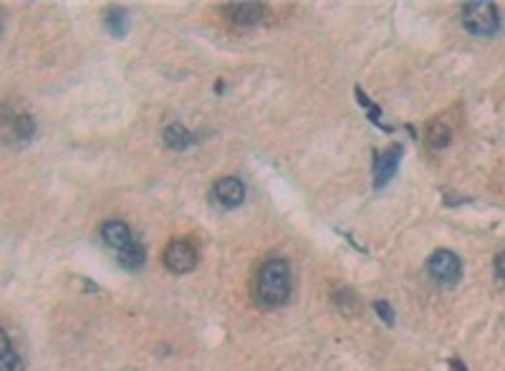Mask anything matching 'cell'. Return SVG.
Listing matches in <instances>:
<instances>
[{
	"mask_svg": "<svg viewBox=\"0 0 505 371\" xmlns=\"http://www.w3.org/2000/svg\"><path fill=\"white\" fill-rule=\"evenodd\" d=\"M258 301L265 308H280L291 296V270L288 263L280 258L263 263V268L258 273V285H256Z\"/></svg>",
	"mask_w": 505,
	"mask_h": 371,
	"instance_id": "1",
	"label": "cell"
},
{
	"mask_svg": "<svg viewBox=\"0 0 505 371\" xmlns=\"http://www.w3.org/2000/svg\"><path fill=\"white\" fill-rule=\"evenodd\" d=\"M462 26L473 36H490L500 26L498 8L493 6V3H483V0L465 3L462 6Z\"/></svg>",
	"mask_w": 505,
	"mask_h": 371,
	"instance_id": "2",
	"label": "cell"
},
{
	"mask_svg": "<svg viewBox=\"0 0 505 371\" xmlns=\"http://www.w3.org/2000/svg\"><path fill=\"white\" fill-rule=\"evenodd\" d=\"M427 273L437 280L439 285H452L462 273V263L452 250H435L430 263H427Z\"/></svg>",
	"mask_w": 505,
	"mask_h": 371,
	"instance_id": "3",
	"label": "cell"
},
{
	"mask_svg": "<svg viewBox=\"0 0 505 371\" xmlns=\"http://www.w3.org/2000/svg\"><path fill=\"white\" fill-rule=\"evenodd\" d=\"M164 265L172 273H190L198 265V250L187 240L169 242L167 250H164Z\"/></svg>",
	"mask_w": 505,
	"mask_h": 371,
	"instance_id": "4",
	"label": "cell"
},
{
	"mask_svg": "<svg viewBox=\"0 0 505 371\" xmlns=\"http://www.w3.org/2000/svg\"><path fill=\"white\" fill-rule=\"evenodd\" d=\"M402 144H392L384 152V157H381V162L377 164V175H374V187L377 189H381L384 184L394 177V172H397V167H399V162H402Z\"/></svg>",
	"mask_w": 505,
	"mask_h": 371,
	"instance_id": "5",
	"label": "cell"
},
{
	"mask_svg": "<svg viewBox=\"0 0 505 371\" xmlns=\"http://www.w3.org/2000/svg\"><path fill=\"white\" fill-rule=\"evenodd\" d=\"M215 197L222 207H238L245 200V187L238 177H222L218 184H215Z\"/></svg>",
	"mask_w": 505,
	"mask_h": 371,
	"instance_id": "6",
	"label": "cell"
},
{
	"mask_svg": "<svg viewBox=\"0 0 505 371\" xmlns=\"http://www.w3.org/2000/svg\"><path fill=\"white\" fill-rule=\"evenodd\" d=\"M102 238L109 247L122 250L124 245L132 242V230H129L126 222H122V220H109V222H104L102 225Z\"/></svg>",
	"mask_w": 505,
	"mask_h": 371,
	"instance_id": "7",
	"label": "cell"
},
{
	"mask_svg": "<svg viewBox=\"0 0 505 371\" xmlns=\"http://www.w3.org/2000/svg\"><path fill=\"white\" fill-rule=\"evenodd\" d=\"M230 18L235 26H256L263 18V6L260 3H235L230 6Z\"/></svg>",
	"mask_w": 505,
	"mask_h": 371,
	"instance_id": "8",
	"label": "cell"
},
{
	"mask_svg": "<svg viewBox=\"0 0 505 371\" xmlns=\"http://www.w3.org/2000/svg\"><path fill=\"white\" fill-rule=\"evenodd\" d=\"M162 139H164V144H167L169 149H175V152H182V149H187V146L195 142L192 131L187 129L184 124H169L167 129H164V134H162Z\"/></svg>",
	"mask_w": 505,
	"mask_h": 371,
	"instance_id": "9",
	"label": "cell"
},
{
	"mask_svg": "<svg viewBox=\"0 0 505 371\" xmlns=\"http://www.w3.org/2000/svg\"><path fill=\"white\" fill-rule=\"evenodd\" d=\"M119 265L126 270H140L142 265H144L146 260V253H144V245L142 242H129V245H124L122 250H119Z\"/></svg>",
	"mask_w": 505,
	"mask_h": 371,
	"instance_id": "10",
	"label": "cell"
},
{
	"mask_svg": "<svg viewBox=\"0 0 505 371\" xmlns=\"http://www.w3.org/2000/svg\"><path fill=\"white\" fill-rule=\"evenodd\" d=\"M425 137H427V144L432 146V149H445L450 144V139H452V131H450V126L445 122H430L427 124Z\"/></svg>",
	"mask_w": 505,
	"mask_h": 371,
	"instance_id": "11",
	"label": "cell"
},
{
	"mask_svg": "<svg viewBox=\"0 0 505 371\" xmlns=\"http://www.w3.org/2000/svg\"><path fill=\"white\" fill-rule=\"evenodd\" d=\"M104 21H106V28H109L114 36H124L126 33V21H129V18H126L124 8H117V6L109 8V13H106Z\"/></svg>",
	"mask_w": 505,
	"mask_h": 371,
	"instance_id": "12",
	"label": "cell"
},
{
	"mask_svg": "<svg viewBox=\"0 0 505 371\" xmlns=\"http://www.w3.org/2000/svg\"><path fill=\"white\" fill-rule=\"evenodd\" d=\"M0 371H23L21 356H18L13 349H8L6 354L0 356Z\"/></svg>",
	"mask_w": 505,
	"mask_h": 371,
	"instance_id": "13",
	"label": "cell"
},
{
	"mask_svg": "<svg viewBox=\"0 0 505 371\" xmlns=\"http://www.w3.org/2000/svg\"><path fill=\"white\" fill-rule=\"evenodd\" d=\"M377 311H379V316L381 318H387V323H392L394 321V316H392V308H389V303H377Z\"/></svg>",
	"mask_w": 505,
	"mask_h": 371,
	"instance_id": "14",
	"label": "cell"
},
{
	"mask_svg": "<svg viewBox=\"0 0 505 371\" xmlns=\"http://www.w3.org/2000/svg\"><path fill=\"white\" fill-rule=\"evenodd\" d=\"M8 349H10V339H8L6 331H0V356H3Z\"/></svg>",
	"mask_w": 505,
	"mask_h": 371,
	"instance_id": "15",
	"label": "cell"
},
{
	"mask_svg": "<svg viewBox=\"0 0 505 371\" xmlns=\"http://www.w3.org/2000/svg\"><path fill=\"white\" fill-rule=\"evenodd\" d=\"M495 276H498V280H503V253L495 255Z\"/></svg>",
	"mask_w": 505,
	"mask_h": 371,
	"instance_id": "16",
	"label": "cell"
},
{
	"mask_svg": "<svg viewBox=\"0 0 505 371\" xmlns=\"http://www.w3.org/2000/svg\"><path fill=\"white\" fill-rule=\"evenodd\" d=\"M450 364H452V366H455V369H457V371H468V369H465V366L460 364V361H450Z\"/></svg>",
	"mask_w": 505,
	"mask_h": 371,
	"instance_id": "17",
	"label": "cell"
},
{
	"mask_svg": "<svg viewBox=\"0 0 505 371\" xmlns=\"http://www.w3.org/2000/svg\"><path fill=\"white\" fill-rule=\"evenodd\" d=\"M0 30H3V26H0Z\"/></svg>",
	"mask_w": 505,
	"mask_h": 371,
	"instance_id": "18",
	"label": "cell"
}]
</instances>
